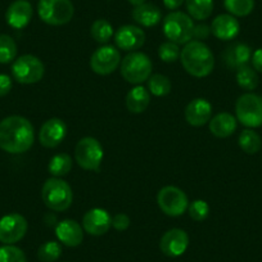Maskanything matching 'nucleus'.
I'll return each mask as SVG.
<instances>
[{"instance_id": "19", "label": "nucleus", "mask_w": 262, "mask_h": 262, "mask_svg": "<svg viewBox=\"0 0 262 262\" xmlns=\"http://www.w3.org/2000/svg\"><path fill=\"white\" fill-rule=\"evenodd\" d=\"M32 13H34L32 6L27 0H16L7 9L6 18L9 26L17 30H22L30 24Z\"/></svg>"}, {"instance_id": "40", "label": "nucleus", "mask_w": 262, "mask_h": 262, "mask_svg": "<svg viewBox=\"0 0 262 262\" xmlns=\"http://www.w3.org/2000/svg\"><path fill=\"white\" fill-rule=\"evenodd\" d=\"M252 66H253V69L256 70L257 72H261L262 74V48L257 49L256 52L252 54Z\"/></svg>"}, {"instance_id": "6", "label": "nucleus", "mask_w": 262, "mask_h": 262, "mask_svg": "<svg viewBox=\"0 0 262 262\" xmlns=\"http://www.w3.org/2000/svg\"><path fill=\"white\" fill-rule=\"evenodd\" d=\"M37 13L47 25L63 26L72 19L75 8L71 0H39Z\"/></svg>"}, {"instance_id": "1", "label": "nucleus", "mask_w": 262, "mask_h": 262, "mask_svg": "<svg viewBox=\"0 0 262 262\" xmlns=\"http://www.w3.org/2000/svg\"><path fill=\"white\" fill-rule=\"evenodd\" d=\"M35 142L32 123L22 116H9L0 122V149L11 155L27 152Z\"/></svg>"}, {"instance_id": "8", "label": "nucleus", "mask_w": 262, "mask_h": 262, "mask_svg": "<svg viewBox=\"0 0 262 262\" xmlns=\"http://www.w3.org/2000/svg\"><path fill=\"white\" fill-rule=\"evenodd\" d=\"M77 165L86 171L98 172L103 161V148L95 138L85 137L79 140L75 148Z\"/></svg>"}, {"instance_id": "12", "label": "nucleus", "mask_w": 262, "mask_h": 262, "mask_svg": "<svg viewBox=\"0 0 262 262\" xmlns=\"http://www.w3.org/2000/svg\"><path fill=\"white\" fill-rule=\"evenodd\" d=\"M27 229V220L19 213H9L3 216L0 219V242L12 246L26 235Z\"/></svg>"}, {"instance_id": "18", "label": "nucleus", "mask_w": 262, "mask_h": 262, "mask_svg": "<svg viewBox=\"0 0 262 262\" xmlns=\"http://www.w3.org/2000/svg\"><path fill=\"white\" fill-rule=\"evenodd\" d=\"M55 235L58 241L67 247H77L82 243L84 231L77 221L67 219L62 220L55 226Z\"/></svg>"}, {"instance_id": "11", "label": "nucleus", "mask_w": 262, "mask_h": 262, "mask_svg": "<svg viewBox=\"0 0 262 262\" xmlns=\"http://www.w3.org/2000/svg\"><path fill=\"white\" fill-rule=\"evenodd\" d=\"M121 64V54L112 45L100 47L93 53L90 58V69L100 76L113 74Z\"/></svg>"}, {"instance_id": "42", "label": "nucleus", "mask_w": 262, "mask_h": 262, "mask_svg": "<svg viewBox=\"0 0 262 262\" xmlns=\"http://www.w3.org/2000/svg\"><path fill=\"white\" fill-rule=\"evenodd\" d=\"M128 3L133 4V6L138 7V6H142V4L145 3V0H127Z\"/></svg>"}, {"instance_id": "27", "label": "nucleus", "mask_w": 262, "mask_h": 262, "mask_svg": "<svg viewBox=\"0 0 262 262\" xmlns=\"http://www.w3.org/2000/svg\"><path fill=\"white\" fill-rule=\"evenodd\" d=\"M72 168V158L67 153H57L53 156L48 165L50 175L53 178H62L66 176Z\"/></svg>"}, {"instance_id": "39", "label": "nucleus", "mask_w": 262, "mask_h": 262, "mask_svg": "<svg viewBox=\"0 0 262 262\" xmlns=\"http://www.w3.org/2000/svg\"><path fill=\"white\" fill-rule=\"evenodd\" d=\"M12 89V80L8 75L0 74V97H6Z\"/></svg>"}, {"instance_id": "34", "label": "nucleus", "mask_w": 262, "mask_h": 262, "mask_svg": "<svg viewBox=\"0 0 262 262\" xmlns=\"http://www.w3.org/2000/svg\"><path fill=\"white\" fill-rule=\"evenodd\" d=\"M181 50L179 48L178 44L171 41L162 42L158 48V55H160L161 59L166 63H172L180 58Z\"/></svg>"}, {"instance_id": "9", "label": "nucleus", "mask_w": 262, "mask_h": 262, "mask_svg": "<svg viewBox=\"0 0 262 262\" xmlns=\"http://www.w3.org/2000/svg\"><path fill=\"white\" fill-rule=\"evenodd\" d=\"M44 72L45 67L41 60L31 54L21 55L12 66V74L19 84H36L42 79Z\"/></svg>"}, {"instance_id": "31", "label": "nucleus", "mask_w": 262, "mask_h": 262, "mask_svg": "<svg viewBox=\"0 0 262 262\" xmlns=\"http://www.w3.org/2000/svg\"><path fill=\"white\" fill-rule=\"evenodd\" d=\"M148 90L156 97H165L171 92V81L167 76L161 74L152 75L148 79Z\"/></svg>"}, {"instance_id": "7", "label": "nucleus", "mask_w": 262, "mask_h": 262, "mask_svg": "<svg viewBox=\"0 0 262 262\" xmlns=\"http://www.w3.org/2000/svg\"><path fill=\"white\" fill-rule=\"evenodd\" d=\"M236 121L249 128L262 126V97L246 93L241 95L235 103Z\"/></svg>"}, {"instance_id": "14", "label": "nucleus", "mask_w": 262, "mask_h": 262, "mask_svg": "<svg viewBox=\"0 0 262 262\" xmlns=\"http://www.w3.org/2000/svg\"><path fill=\"white\" fill-rule=\"evenodd\" d=\"M67 125L60 118H50L42 123L39 133V142L45 148H55L64 140Z\"/></svg>"}, {"instance_id": "32", "label": "nucleus", "mask_w": 262, "mask_h": 262, "mask_svg": "<svg viewBox=\"0 0 262 262\" xmlns=\"http://www.w3.org/2000/svg\"><path fill=\"white\" fill-rule=\"evenodd\" d=\"M17 44L9 35H0V63L7 64L16 59Z\"/></svg>"}, {"instance_id": "26", "label": "nucleus", "mask_w": 262, "mask_h": 262, "mask_svg": "<svg viewBox=\"0 0 262 262\" xmlns=\"http://www.w3.org/2000/svg\"><path fill=\"white\" fill-rule=\"evenodd\" d=\"M238 143L242 150L246 152L247 155H256L262 148L261 137L252 128H246V130L242 131L241 135H239Z\"/></svg>"}, {"instance_id": "3", "label": "nucleus", "mask_w": 262, "mask_h": 262, "mask_svg": "<svg viewBox=\"0 0 262 262\" xmlns=\"http://www.w3.org/2000/svg\"><path fill=\"white\" fill-rule=\"evenodd\" d=\"M41 196L45 206L55 212L69 210L74 200L71 186L60 178L48 179L42 185Z\"/></svg>"}, {"instance_id": "29", "label": "nucleus", "mask_w": 262, "mask_h": 262, "mask_svg": "<svg viewBox=\"0 0 262 262\" xmlns=\"http://www.w3.org/2000/svg\"><path fill=\"white\" fill-rule=\"evenodd\" d=\"M90 35L99 44H107L113 35V27L107 19L99 18L93 22Z\"/></svg>"}, {"instance_id": "37", "label": "nucleus", "mask_w": 262, "mask_h": 262, "mask_svg": "<svg viewBox=\"0 0 262 262\" xmlns=\"http://www.w3.org/2000/svg\"><path fill=\"white\" fill-rule=\"evenodd\" d=\"M131 220L126 213H117L112 217V226L118 231H123L130 226Z\"/></svg>"}, {"instance_id": "23", "label": "nucleus", "mask_w": 262, "mask_h": 262, "mask_svg": "<svg viewBox=\"0 0 262 262\" xmlns=\"http://www.w3.org/2000/svg\"><path fill=\"white\" fill-rule=\"evenodd\" d=\"M133 18L137 24L144 27H153L158 25L162 19V12L156 4L144 3L142 6L135 7L133 11Z\"/></svg>"}, {"instance_id": "24", "label": "nucleus", "mask_w": 262, "mask_h": 262, "mask_svg": "<svg viewBox=\"0 0 262 262\" xmlns=\"http://www.w3.org/2000/svg\"><path fill=\"white\" fill-rule=\"evenodd\" d=\"M150 103V93L142 85H137L126 95V107L131 113H143Z\"/></svg>"}, {"instance_id": "15", "label": "nucleus", "mask_w": 262, "mask_h": 262, "mask_svg": "<svg viewBox=\"0 0 262 262\" xmlns=\"http://www.w3.org/2000/svg\"><path fill=\"white\" fill-rule=\"evenodd\" d=\"M189 246V236L181 229L166 231L160 241V249L167 257H179L185 253Z\"/></svg>"}, {"instance_id": "13", "label": "nucleus", "mask_w": 262, "mask_h": 262, "mask_svg": "<svg viewBox=\"0 0 262 262\" xmlns=\"http://www.w3.org/2000/svg\"><path fill=\"white\" fill-rule=\"evenodd\" d=\"M115 41L118 49L123 52H137L145 42V34L140 27L134 25H125L115 34Z\"/></svg>"}, {"instance_id": "28", "label": "nucleus", "mask_w": 262, "mask_h": 262, "mask_svg": "<svg viewBox=\"0 0 262 262\" xmlns=\"http://www.w3.org/2000/svg\"><path fill=\"white\" fill-rule=\"evenodd\" d=\"M236 82L242 89L249 90V92L254 90L258 86L259 82L257 71L251 66H243V67L236 70Z\"/></svg>"}, {"instance_id": "20", "label": "nucleus", "mask_w": 262, "mask_h": 262, "mask_svg": "<svg viewBox=\"0 0 262 262\" xmlns=\"http://www.w3.org/2000/svg\"><path fill=\"white\" fill-rule=\"evenodd\" d=\"M221 57L228 69L238 70L248 64L252 58V50L244 42H234L224 50Z\"/></svg>"}, {"instance_id": "41", "label": "nucleus", "mask_w": 262, "mask_h": 262, "mask_svg": "<svg viewBox=\"0 0 262 262\" xmlns=\"http://www.w3.org/2000/svg\"><path fill=\"white\" fill-rule=\"evenodd\" d=\"M185 0H163V6L170 11H175V9L180 8Z\"/></svg>"}, {"instance_id": "36", "label": "nucleus", "mask_w": 262, "mask_h": 262, "mask_svg": "<svg viewBox=\"0 0 262 262\" xmlns=\"http://www.w3.org/2000/svg\"><path fill=\"white\" fill-rule=\"evenodd\" d=\"M188 212L193 220L195 221H203L208 217L210 215V206L206 201L196 200L189 203L188 206Z\"/></svg>"}, {"instance_id": "21", "label": "nucleus", "mask_w": 262, "mask_h": 262, "mask_svg": "<svg viewBox=\"0 0 262 262\" xmlns=\"http://www.w3.org/2000/svg\"><path fill=\"white\" fill-rule=\"evenodd\" d=\"M211 31L219 40L229 41L238 36L241 31V25L238 19L231 14H220L213 19L211 25Z\"/></svg>"}, {"instance_id": "25", "label": "nucleus", "mask_w": 262, "mask_h": 262, "mask_svg": "<svg viewBox=\"0 0 262 262\" xmlns=\"http://www.w3.org/2000/svg\"><path fill=\"white\" fill-rule=\"evenodd\" d=\"M186 9L191 18L203 21L213 12V0H185Z\"/></svg>"}, {"instance_id": "5", "label": "nucleus", "mask_w": 262, "mask_h": 262, "mask_svg": "<svg viewBox=\"0 0 262 262\" xmlns=\"http://www.w3.org/2000/svg\"><path fill=\"white\" fill-rule=\"evenodd\" d=\"M193 18L183 12L168 13L163 19V34L168 41L175 44H188L193 39Z\"/></svg>"}, {"instance_id": "16", "label": "nucleus", "mask_w": 262, "mask_h": 262, "mask_svg": "<svg viewBox=\"0 0 262 262\" xmlns=\"http://www.w3.org/2000/svg\"><path fill=\"white\" fill-rule=\"evenodd\" d=\"M112 226V217L103 208H93L82 217V228L93 236L104 235Z\"/></svg>"}, {"instance_id": "33", "label": "nucleus", "mask_w": 262, "mask_h": 262, "mask_svg": "<svg viewBox=\"0 0 262 262\" xmlns=\"http://www.w3.org/2000/svg\"><path fill=\"white\" fill-rule=\"evenodd\" d=\"M62 254V247L58 242H45L37 249V258L41 262H54Z\"/></svg>"}, {"instance_id": "22", "label": "nucleus", "mask_w": 262, "mask_h": 262, "mask_svg": "<svg viewBox=\"0 0 262 262\" xmlns=\"http://www.w3.org/2000/svg\"><path fill=\"white\" fill-rule=\"evenodd\" d=\"M236 130V117L229 112L217 113L210 120L211 134L216 138H228Z\"/></svg>"}, {"instance_id": "17", "label": "nucleus", "mask_w": 262, "mask_h": 262, "mask_svg": "<svg viewBox=\"0 0 262 262\" xmlns=\"http://www.w3.org/2000/svg\"><path fill=\"white\" fill-rule=\"evenodd\" d=\"M212 117V105L203 98L193 99L185 108L186 122L194 127H201L210 122Z\"/></svg>"}, {"instance_id": "10", "label": "nucleus", "mask_w": 262, "mask_h": 262, "mask_svg": "<svg viewBox=\"0 0 262 262\" xmlns=\"http://www.w3.org/2000/svg\"><path fill=\"white\" fill-rule=\"evenodd\" d=\"M158 207L170 217H179L188 210L189 201L186 194L178 186L168 185L161 189L157 195Z\"/></svg>"}, {"instance_id": "30", "label": "nucleus", "mask_w": 262, "mask_h": 262, "mask_svg": "<svg viewBox=\"0 0 262 262\" xmlns=\"http://www.w3.org/2000/svg\"><path fill=\"white\" fill-rule=\"evenodd\" d=\"M224 7L234 17H246L252 13L254 0H224Z\"/></svg>"}, {"instance_id": "2", "label": "nucleus", "mask_w": 262, "mask_h": 262, "mask_svg": "<svg viewBox=\"0 0 262 262\" xmlns=\"http://www.w3.org/2000/svg\"><path fill=\"white\" fill-rule=\"evenodd\" d=\"M180 60L184 70L194 77L208 76L215 67L213 53L205 42L198 40H191L185 44L181 50Z\"/></svg>"}, {"instance_id": "4", "label": "nucleus", "mask_w": 262, "mask_h": 262, "mask_svg": "<svg viewBox=\"0 0 262 262\" xmlns=\"http://www.w3.org/2000/svg\"><path fill=\"white\" fill-rule=\"evenodd\" d=\"M152 60L142 52H131L121 60V75L130 84L140 85L152 76Z\"/></svg>"}, {"instance_id": "35", "label": "nucleus", "mask_w": 262, "mask_h": 262, "mask_svg": "<svg viewBox=\"0 0 262 262\" xmlns=\"http://www.w3.org/2000/svg\"><path fill=\"white\" fill-rule=\"evenodd\" d=\"M0 262H27L24 251L16 246L0 247Z\"/></svg>"}, {"instance_id": "38", "label": "nucleus", "mask_w": 262, "mask_h": 262, "mask_svg": "<svg viewBox=\"0 0 262 262\" xmlns=\"http://www.w3.org/2000/svg\"><path fill=\"white\" fill-rule=\"evenodd\" d=\"M211 34V29L210 26L207 25H196L194 26V32H193V37H195L198 41H202V40L207 39Z\"/></svg>"}]
</instances>
